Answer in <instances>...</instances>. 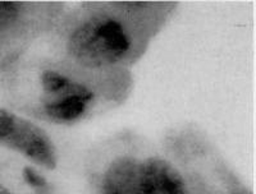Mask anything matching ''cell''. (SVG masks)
<instances>
[{"instance_id":"1","label":"cell","mask_w":256,"mask_h":194,"mask_svg":"<svg viewBox=\"0 0 256 194\" xmlns=\"http://www.w3.org/2000/svg\"><path fill=\"white\" fill-rule=\"evenodd\" d=\"M177 3L90 1L66 10L46 35L52 55L88 74L130 72Z\"/></svg>"},{"instance_id":"2","label":"cell","mask_w":256,"mask_h":194,"mask_svg":"<svg viewBox=\"0 0 256 194\" xmlns=\"http://www.w3.org/2000/svg\"><path fill=\"white\" fill-rule=\"evenodd\" d=\"M30 114L58 125H73L86 120L100 104L120 102L131 86L130 73L112 75L88 74L54 55L31 59Z\"/></svg>"},{"instance_id":"3","label":"cell","mask_w":256,"mask_h":194,"mask_svg":"<svg viewBox=\"0 0 256 194\" xmlns=\"http://www.w3.org/2000/svg\"><path fill=\"white\" fill-rule=\"evenodd\" d=\"M67 10L66 3H0V72L6 70L44 38Z\"/></svg>"},{"instance_id":"4","label":"cell","mask_w":256,"mask_h":194,"mask_svg":"<svg viewBox=\"0 0 256 194\" xmlns=\"http://www.w3.org/2000/svg\"><path fill=\"white\" fill-rule=\"evenodd\" d=\"M0 146L46 170L58 166V148L49 134L31 120L3 106H0Z\"/></svg>"},{"instance_id":"5","label":"cell","mask_w":256,"mask_h":194,"mask_svg":"<svg viewBox=\"0 0 256 194\" xmlns=\"http://www.w3.org/2000/svg\"><path fill=\"white\" fill-rule=\"evenodd\" d=\"M145 159L131 154L116 155L102 169L99 194H145Z\"/></svg>"},{"instance_id":"6","label":"cell","mask_w":256,"mask_h":194,"mask_svg":"<svg viewBox=\"0 0 256 194\" xmlns=\"http://www.w3.org/2000/svg\"><path fill=\"white\" fill-rule=\"evenodd\" d=\"M145 194H192L184 173L159 155L145 159Z\"/></svg>"},{"instance_id":"7","label":"cell","mask_w":256,"mask_h":194,"mask_svg":"<svg viewBox=\"0 0 256 194\" xmlns=\"http://www.w3.org/2000/svg\"><path fill=\"white\" fill-rule=\"evenodd\" d=\"M0 194H20L14 189L12 183H9L6 178L0 174Z\"/></svg>"},{"instance_id":"8","label":"cell","mask_w":256,"mask_h":194,"mask_svg":"<svg viewBox=\"0 0 256 194\" xmlns=\"http://www.w3.org/2000/svg\"><path fill=\"white\" fill-rule=\"evenodd\" d=\"M230 194H250V193H248V192H246V189H234V191L232 192V193Z\"/></svg>"}]
</instances>
